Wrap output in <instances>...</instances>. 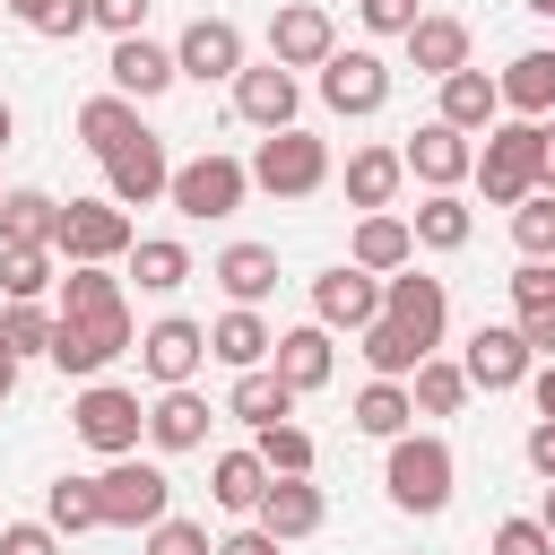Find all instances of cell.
Instances as JSON below:
<instances>
[{
  "instance_id": "obj_1",
  "label": "cell",
  "mask_w": 555,
  "mask_h": 555,
  "mask_svg": "<svg viewBox=\"0 0 555 555\" xmlns=\"http://www.w3.org/2000/svg\"><path fill=\"white\" fill-rule=\"evenodd\" d=\"M121 347H139V338H130V312H121V286H113L104 269H69V286H61V330H52V364L95 382Z\"/></svg>"
},
{
  "instance_id": "obj_2",
  "label": "cell",
  "mask_w": 555,
  "mask_h": 555,
  "mask_svg": "<svg viewBox=\"0 0 555 555\" xmlns=\"http://www.w3.org/2000/svg\"><path fill=\"white\" fill-rule=\"evenodd\" d=\"M251 182H260L269 199H312V191L330 182V147H321L312 130H269L260 156H251Z\"/></svg>"
},
{
  "instance_id": "obj_3",
  "label": "cell",
  "mask_w": 555,
  "mask_h": 555,
  "mask_svg": "<svg viewBox=\"0 0 555 555\" xmlns=\"http://www.w3.org/2000/svg\"><path fill=\"white\" fill-rule=\"evenodd\" d=\"M95 494H104V529H156V520H173V477L147 468V460H113L95 477Z\"/></svg>"
},
{
  "instance_id": "obj_4",
  "label": "cell",
  "mask_w": 555,
  "mask_h": 555,
  "mask_svg": "<svg viewBox=\"0 0 555 555\" xmlns=\"http://www.w3.org/2000/svg\"><path fill=\"white\" fill-rule=\"evenodd\" d=\"M390 503L399 512H442L451 503V451L434 434H399L390 442Z\"/></svg>"
},
{
  "instance_id": "obj_5",
  "label": "cell",
  "mask_w": 555,
  "mask_h": 555,
  "mask_svg": "<svg viewBox=\"0 0 555 555\" xmlns=\"http://www.w3.org/2000/svg\"><path fill=\"white\" fill-rule=\"evenodd\" d=\"M243 191H251V165H234V156H191V165H173V208L182 217H234L243 208Z\"/></svg>"
},
{
  "instance_id": "obj_6",
  "label": "cell",
  "mask_w": 555,
  "mask_h": 555,
  "mask_svg": "<svg viewBox=\"0 0 555 555\" xmlns=\"http://www.w3.org/2000/svg\"><path fill=\"white\" fill-rule=\"evenodd\" d=\"M477 182H486V199H494V208H520V199L538 191V121L494 130V139H486V156H477Z\"/></svg>"
},
{
  "instance_id": "obj_7",
  "label": "cell",
  "mask_w": 555,
  "mask_h": 555,
  "mask_svg": "<svg viewBox=\"0 0 555 555\" xmlns=\"http://www.w3.org/2000/svg\"><path fill=\"white\" fill-rule=\"evenodd\" d=\"M139 434H147V408H139L130 390L95 382V390L78 399V442H87V451H104V460H130V451H139Z\"/></svg>"
},
{
  "instance_id": "obj_8",
  "label": "cell",
  "mask_w": 555,
  "mask_h": 555,
  "mask_svg": "<svg viewBox=\"0 0 555 555\" xmlns=\"http://www.w3.org/2000/svg\"><path fill=\"white\" fill-rule=\"evenodd\" d=\"M52 243H61V251H69L78 269H104L113 251H130V217H121L113 199H69V208H61V234H52Z\"/></svg>"
},
{
  "instance_id": "obj_9",
  "label": "cell",
  "mask_w": 555,
  "mask_h": 555,
  "mask_svg": "<svg viewBox=\"0 0 555 555\" xmlns=\"http://www.w3.org/2000/svg\"><path fill=\"white\" fill-rule=\"evenodd\" d=\"M104 182H113V208H147V199H165V191H173L165 139H156V130H139L130 147H113V156H104Z\"/></svg>"
},
{
  "instance_id": "obj_10",
  "label": "cell",
  "mask_w": 555,
  "mask_h": 555,
  "mask_svg": "<svg viewBox=\"0 0 555 555\" xmlns=\"http://www.w3.org/2000/svg\"><path fill=\"white\" fill-rule=\"evenodd\" d=\"M199 356H208V330L182 321V312H165L156 330H139V364H147V382H165V390H191Z\"/></svg>"
},
{
  "instance_id": "obj_11",
  "label": "cell",
  "mask_w": 555,
  "mask_h": 555,
  "mask_svg": "<svg viewBox=\"0 0 555 555\" xmlns=\"http://www.w3.org/2000/svg\"><path fill=\"white\" fill-rule=\"evenodd\" d=\"M321 95H330V113H382L390 104V61L382 52H330Z\"/></svg>"
},
{
  "instance_id": "obj_12",
  "label": "cell",
  "mask_w": 555,
  "mask_h": 555,
  "mask_svg": "<svg viewBox=\"0 0 555 555\" xmlns=\"http://www.w3.org/2000/svg\"><path fill=\"white\" fill-rule=\"evenodd\" d=\"M312 312H321V330H373L382 321V286H373V269H321L312 278Z\"/></svg>"
},
{
  "instance_id": "obj_13",
  "label": "cell",
  "mask_w": 555,
  "mask_h": 555,
  "mask_svg": "<svg viewBox=\"0 0 555 555\" xmlns=\"http://www.w3.org/2000/svg\"><path fill=\"white\" fill-rule=\"evenodd\" d=\"M330 52H338V35H330V17H321L312 0H295V9L269 17V61H278V69H321Z\"/></svg>"
},
{
  "instance_id": "obj_14",
  "label": "cell",
  "mask_w": 555,
  "mask_h": 555,
  "mask_svg": "<svg viewBox=\"0 0 555 555\" xmlns=\"http://www.w3.org/2000/svg\"><path fill=\"white\" fill-rule=\"evenodd\" d=\"M173 69L199 78V87H208V78H243V35H234L225 17H191L182 43H173Z\"/></svg>"
},
{
  "instance_id": "obj_15",
  "label": "cell",
  "mask_w": 555,
  "mask_h": 555,
  "mask_svg": "<svg viewBox=\"0 0 555 555\" xmlns=\"http://www.w3.org/2000/svg\"><path fill=\"white\" fill-rule=\"evenodd\" d=\"M460 373H468L477 390H520V382L538 373V356H529V338H520V330H477V338H468V356H460Z\"/></svg>"
},
{
  "instance_id": "obj_16",
  "label": "cell",
  "mask_w": 555,
  "mask_h": 555,
  "mask_svg": "<svg viewBox=\"0 0 555 555\" xmlns=\"http://www.w3.org/2000/svg\"><path fill=\"white\" fill-rule=\"evenodd\" d=\"M442 312H451V304H442V278H390V286H382V321H399L425 356H434V338H442Z\"/></svg>"
},
{
  "instance_id": "obj_17",
  "label": "cell",
  "mask_w": 555,
  "mask_h": 555,
  "mask_svg": "<svg viewBox=\"0 0 555 555\" xmlns=\"http://www.w3.org/2000/svg\"><path fill=\"white\" fill-rule=\"evenodd\" d=\"M234 113L251 121V130H295V69H243L234 78Z\"/></svg>"
},
{
  "instance_id": "obj_18",
  "label": "cell",
  "mask_w": 555,
  "mask_h": 555,
  "mask_svg": "<svg viewBox=\"0 0 555 555\" xmlns=\"http://www.w3.org/2000/svg\"><path fill=\"white\" fill-rule=\"evenodd\" d=\"M399 156H408V173H416V182H434V191H451V182L477 165V156H468V130H451V121H425Z\"/></svg>"
},
{
  "instance_id": "obj_19",
  "label": "cell",
  "mask_w": 555,
  "mask_h": 555,
  "mask_svg": "<svg viewBox=\"0 0 555 555\" xmlns=\"http://www.w3.org/2000/svg\"><path fill=\"white\" fill-rule=\"evenodd\" d=\"M512 304H520V338H529V356H546L555 364V269L546 260H520V278H512Z\"/></svg>"
},
{
  "instance_id": "obj_20",
  "label": "cell",
  "mask_w": 555,
  "mask_h": 555,
  "mask_svg": "<svg viewBox=\"0 0 555 555\" xmlns=\"http://www.w3.org/2000/svg\"><path fill=\"white\" fill-rule=\"evenodd\" d=\"M52 234H61V199H43V191H9L0 199V243L9 251H52Z\"/></svg>"
},
{
  "instance_id": "obj_21",
  "label": "cell",
  "mask_w": 555,
  "mask_h": 555,
  "mask_svg": "<svg viewBox=\"0 0 555 555\" xmlns=\"http://www.w3.org/2000/svg\"><path fill=\"white\" fill-rule=\"evenodd\" d=\"M260 529H269V538H312V529H321V486H304V477H269V494H260Z\"/></svg>"
},
{
  "instance_id": "obj_22",
  "label": "cell",
  "mask_w": 555,
  "mask_h": 555,
  "mask_svg": "<svg viewBox=\"0 0 555 555\" xmlns=\"http://www.w3.org/2000/svg\"><path fill=\"white\" fill-rule=\"evenodd\" d=\"M408 61H416L425 78L468 69V26H460V17H416V26H408Z\"/></svg>"
},
{
  "instance_id": "obj_23",
  "label": "cell",
  "mask_w": 555,
  "mask_h": 555,
  "mask_svg": "<svg viewBox=\"0 0 555 555\" xmlns=\"http://www.w3.org/2000/svg\"><path fill=\"white\" fill-rule=\"evenodd\" d=\"M173 78H182L173 52H156L147 35H121V43H113V87H121V95H165Z\"/></svg>"
},
{
  "instance_id": "obj_24",
  "label": "cell",
  "mask_w": 555,
  "mask_h": 555,
  "mask_svg": "<svg viewBox=\"0 0 555 555\" xmlns=\"http://www.w3.org/2000/svg\"><path fill=\"white\" fill-rule=\"evenodd\" d=\"M208 356H225L234 373H260V356H278V338H269V321H260L251 304H234V312L208 330Z\"/></svg>"
},
{
  "instance_id": "obj_25",
  "label": "cell",
  "mask_w": 555,
  "mask_h": 555,
  "mask_svg": "<svg viewBox=\"0 0 555 555\" xmlns=\"http://www.w3.org/2000/svg\"><path fill=\"white\" fill-rule=\"evenodd\" d=\"M147 434H156V451H199L208 442V399L199 390H165L147 408Z\"/></svg>"
},
{
  "instance_id": "obj_26",
  "label": "cell",
  "mask_w": 555,
  "mask_h": 555,
  "mask_svg": "<svg viewBox=\"0 0 555 555\" xmlns=\"http://www.w3.org/2000/svg\"><path fill=\"white\" fill-rule=\"evenodd\" d=\"M494 113H503V87H494L486 69H451V78H442V121H451V130H486Z\"/></svg>"
},
{
  "instance_id": "obj_27",
  "label": "cell",
  "mask_w": 555,
  "mask_h": 555,
  "mask_svg": "<svg viewBox=\"0 0 555 555\" xmlns=\"http://www.w3.org/2000/svg\"><path fill=\"white\" fill-rule=\"evenodd\" d=\"M278 382H286L295 399L330 382V330H321V321H312V330H286V338H278Z\"/></svg>"
},
{
  "instance_id": "obj_28",
  "label": "cell",
  "mask_w": 555,
  "mask_h": 555,
  "mask_svg": "<svg viewBox=\"0 0 555 555\" xmlns=\"http://www.w3.org/2000/svg\"><path fill=\"white\" fill-rule=\"evenodd\" d=\"M147 121H139V104L130 95H95V104H78V139L95 147V156H113V147H130Z\"/></svg>"
},
{
  "instance_id": "obj_29",
  "label": "cell",
  "mask_w": 555,
  "mask_h": 555,
  "mask_svg": "<svg viewBox=\"0 0 555 555\" xmlns=\"http://www.w3.org/2000/svg\"><path fill=\"white\" fill-rule=\"evenodd\" d=\"M399 173H408L399 147H356V156H347V199H356V208H390Z\"/></svg>"
},
{
  "instance_id": "obj_30",
  "label": "cell",
  "mask_w": 555,
  "mask_h": 555,
  "mask_svg": "<svg viewBox=\"0 0 555 555\" xmlns=\"http://www.w3.org/2000/svg\"><path fill=\"white\" fill-rule=\"evenodd\" d=\"M494 87H503V104H512V113H529V121H538V113H555V52H520Z\"/></svg>"
},
{
  "instance_id": "obj_31",
  "label": "cell",
  "mask_w": 555,
  "mask_h": 555,
  "mask_svg": "<svg viewBox=\"0 0 555 555\" xmlns=\"http://www.w3.org/2000/svg\"><path fill=\"white\" fill-rule=\"evenodd\" d=\"M217 286H225L234 304H260V295L278 286V251H269V243H234V251L217 260Z\"/></svg>"
},
{
  "instance_id": "obj_32",
  "label": "cell",
  "mask_w": 555,
  "mask_h": 555,
  "mask_svg": "<svg viewBox=\"0 0 555 555\" xmlns=\"http://www.w3.org/2000/svg\"><path fill=\"white\" fill-rule=\"evenodd\" d=\"M408 251H416V225H399V217L356 225V269H408Z\"/></svg>"
},
{
  "instance_id": "obj_33",
  "label": "cell",
  "mask_w": 555,
  "mask_h": 555,
  "mask_svg": "<svg viewBox=\"0 0 555 555\" xmlns=\"http://www.w3.org/2000/svg\"><path fill=\"white\" fill-rule=\"evenodd\" d=\"M225 408H234V416H243V425H286V416H295V390H286V382H278V373H243V382H234V399H225Z\"/></svg>"
},
{
  "instance_id": "obj_34",
  "label": "cell",
  "mask_w": 555,
  "mask_h": 555,
  "mask_svg": "<svg viewBox=\"0 0 555 555\" xmlns=\"http://www.w3.org/2000/svg\"><path fill=\"white\" fill-rule=\"evenodd\" d=\"M408 416H416V399H408L399 382H364V390H356V425H364V434L399 442V434H408Z\"/></svg>"
},
{
  "instance_id": "obj_35",
  "label": "cell",
  "mask_w": 555,
  "mask_h": 555,
  "mask_svg": "<svg viewBox=\"0 0 555 555\" xmlns=\"http://www.w3.org/2000/svg\"><path fill=\"white\" fill-rule=\"evenodd\" d=\"M208 494H217L225 512H260V494H269V468H260V451H225Z\"/></svg>"
},
{
  "instance_id": "obj_36",
  "label": "cell",
  "mask_w": 555,
  "mask_h": 555,
  "mask_svg": "<svg viewBox=\"0 0 555 555\" xmlns=\"http://www.w3.org/2000/svg\"><path fill=\"white\" fill-rule=\"evenodd\" d=\"M43 520H52V529H104V494H95V477H61V486L43 494Z\"/></svg>"
},
{
  "instance_id": "obj_37",
  "label": "cell",
  "mask_w": 555,
  "mask_h": 555,
  "mask_svg": "<svg viewBox=\"0 0 555 555\" xmlns=\"http://www.w3.org/2000/svg\"><path fill=\"white\" fill-rule=\"evenodd\" d=\"M130 278H139V286H147V295H173V286H182V278H191V251H182V243H165V234H156V243H139V251H130Z\"/></svg>"
},
{
  "instance_id": "obj_38",
  "label": "cell",
  "mask_w": 555,
  "mask_h": 555,
  "mask_svg": "<svg viewBox=\"0 0 555 555\" xmlns=\"http://www.w3.org/2000/svg\"><path fill=\"white\" fill-rule=\"evenodd\" d=\"M364 364H373L382 382H399V373H416V364H425V347H416L399 321H373V330H364Z\"/></svg>"
},
{
  "instance_id": "obj_39",
  "label": "cell",
  "mask_w": 555,
  "mask_h": 555,
  "mask_svg": "<svg viewBox=\"0 0 555 555\" xmlns=\"http://www.w3.org/2000/svg\"><path fill=\"white\" fill-rule=\"evenodd\" d=\"M512 243H520V260H555V191H529L512 208Z\"/></svg>"
},
{
  "instance_id": "obj_40",
  "label": "cell",
  "mask_w": 555,
  "mask_h": 555,
  "mask_svg": "<svg viewBox=\"0 0 555 555\" xmlns=\"http://www.w3.org/2000/svg\"><path fill=\"white\" fill-rule=\"evenodd\" d=\"M416 243H425V251H460V243H468V208H460L451 191H434V199L416 208Z\"/></svg>"
},
{
  "instance_id": "obj_41",
  "label": "cell",
  "mask_w": 555,
  "mask_h": 555,
  "mask_svg": "<svg viewBox=\"0 0 555 555\" xmlns=\"http://www.w3.org/2000/svg\"><path fill=\"white\" fill-rule=\"evenodd\" d=\"M408 399H416L425 416H451V408L468 399V373H460V364H434V356H425V364H416V390H408Z\"/></svg>"
},
{
  "instance_id": "obj_42",
  "label": "cell",
  "mask_w": 555,
  "mask_h": 555,
  "mask_svg": "<svg viewBox=\"0 0 555 555\" xmlns=\"http://www.w3.org/2000/svg\"><path fill=\"white\" fill-rule=\"evenodd\" d=\"M260 468L269 477H304L312 468V434L304 425H260Z\"/></svg>"
},
{
  "instance_id": "obj_43",
  "label": "cell",
  "mask_w": 555,
  "mask_h": 555,
  "mask_svg": "<svg viewBox=\"0 0 555 555\" xmlns=\"http://www.w3.org/2000/svg\"><path fill=\"white\" fill-rule=\"evenodd\" d=\"M43 278H52V251H9V243H0V295L35 304V295H43Z\"/></svg>"
},
{
  "instance_id": "obj_44",
  "label": "cell",
  "mask_w": 555,
  "mask_h": 555,
  "mask_svg": "<svg viewBox=\"0 0 555 555\" xmlns=\"http://www.w3.org/2000/svg\"><path fill=\"white\" fill-rule=\"evenodd\" d=\"M52 330H61V321H52V312H35V304H9V312H0V338H9L17 356H35V347L52 356Z\"/></svg>"
},
{
  "instance_id": "obj_45",
  "label": "cell",
  "mask_w": 555,
  "mask_h": 555,
  "mask_svg": "<svg viewBox=\"0 0 555 555\" xmlns=\"http://www.w3.org/2000/svg\"><path fill=\"white\" fill-rule=\"evenodd\" d=\"M147 555H217V546H208L199 520H156V529H147Z\"/></svg>"
},
{
  "instance_id": "obj_46",
  "label": "cell",
  "mask_w": 555,
  "mask_h": 555,
  "mask_svg": "<svg viewBox=\"0 0 555 555\" xmlns=\"http://www.w3.org/2000/svg\"><path fill=\"white\" fill-rule=\"evenodd\" d=\"M26 26H35V35H78V26H95V9H87V0H43Z\"/></svg>"
},
{
  "instance_id": "obj_47",
  "label": "cell",
  "mask_w": 555,
  "mask_h": 555,
  "mask_svg": "<svg viewBox=\"0 0 555 555\" xmlns=\"http://www.w3.org/2000/svg\"><path fill=\"white\" fill-rule=\"evenodd\" d=\"M494 555H555V538H546V520H503Z\"/></svg>"
},
{
  "instance_id": "obj_48",
  "label": "cell",
  "mask_w": 555,
  "mask_h": 555,
  "mask_svg": "<svg viewBox=\"0 0 555 555\" xmlns=\"http://www.w3.org/2000/svg\"><path fill=\"white\" fill-rule=\"evenodd\" d=\"M52 538H61L52 520H9L0 529V555H52Z\"/></svg>"
},
{
  "instance_id": "obj_49",
  "label": "cell",
  "mask_w": 555,
  "mask_h": 555,
  "mask_svg": "<svg viewBox=\"0 0 555 555\" xmlns=\"http://www.w3.org/2000/svg\"><path fill=\"white\" fill-rule=\"evenodd\" d=\"M356 9H364L373 35H408V26H416V0H356Z\"/></svg>"
},
{
  "instance_id": "obj_50",
  "label": "cell",
  "mask_w": 555,
  "mask_h": 555,
  "mask_svg": "<svg viewBox=\"0 0 555 555\" xmlns=\"http://www.w3.org/2000/svg\"><path fill=\"white\" fill-rule=\"evenodd\" d=\"M95 9V26H113V35H139V17H147V0H87Z\"/></svg>"
},
{
  "instance_id": "obj_51",
  "label": "cell",
  "mask_w": 555,
  "mask_h": 555,
  "mask_svg": "<svg viewBox=\"0 0 555 555\" xmlns=\"http://www.w3.org/2000/svg\"><path fill=\"white\" fill-rule=\"evenodd\" d=\"M529 468H538V477H546V486H555V425H546V416H538V425H529Z\"/></svg>"
},
{
  "instance_id": "obj_52",
  "label": "cell",
  "mask_w": 555,
  "mask_h": 555,
  "mask_svg": "<svg viewBox=\"0 0 555 555\" xmlns=\"http://www.w3.org/2000/svg\"><path fill=\"white\" fill-rule=\"evenodd\" d=\"M286 538H269V529H234V538H217V555H278Z\"/></svg>"
},
{
  "instance_id": "obj_53",
  "label": "cell",
  "mask_w": 555,
  "mask_h": 555,
  "mask_svg": "<svg viewBox=\"0 0 555 555\" xmlns=\"http://www.w3.org/2000/svg\"><path fill=\"white\" fill-rule=\"evenodd\" d=\"M538 182L555 191V121H538Z\"/></svg>"
},
{
  "instance_id": "obj_54",
  "label": "cell",
  "mask_w": 555,
  "mask_h": 555,
  "mask_svg": "<svg viewBox=\"0 0 555 555\" xmlns=\"http://www.w3.org/2000/svg\"><path fill=\"white\" fill-rule=\"evenodd\" d=\"M529 390H538V416L555 425V364H538V373H529Z\"/></svg>"
},
{
  "instance_id": "obj_55",
  "label": "cell",
  "mask_w": 555,
  "mask_h": 555,
  "mask_svg": "<svg viewBox=\"0 0 555 555\" xmlns=\"http://www.w3.org/2000/svg\"><path fill=\"white\" fill-rule=\"evenodd\" d=\"M9 390H17V347L0 338V399H9Z\"/></svg>"
},
{
  "instance_id": "obj_56",
  "label": "cell",
  "mask_w": 555,
  "mask_h": 555,
  "mask_svg": "<svg viewBox=\"0 0 555 555\" xmlns=\"http://www.w3.org/2000/svg\"><path fill=\"white\" fill-rule=\"evenodd\" d=\"M546 538H555V486H546Z\"/></svg>"
},
{
  "instance_id": "obj_57",
  "label": "cell",
  "mask_w": 555,
  "mask_h": 555,
  "mask_svg": "<svg viewBox=\"0 0 555 555\" xmlns=\"http://www.w3.org/2000/svg\"><path fill=\"white\" fill-rule=\"evenodd\" d=\"M529 9H538V17H555V0H529Z\"/></svg>"
},
{
  "instance_id": "obj_58",
  "label": "cell",
  "mask_w": 555,
  "mask_h": 555,
  "mask_svg": "<svg viewBox=\"0 0 555 555\" xmlns=\"http://www.w3.org/2000/svg\"><path fill=\"white\" fill-rule=\"evenodd\" d=\"M0 147H9V104H0Z\"/></svg>"
},
{
  "instance_id": "obj_59",
  "label": "cell",
  "mask_w": 555,
  "mask_h": 555,
  "mask_svg": "<svg viewBox=\"0 0 555 555\" xmlns=\"http://www.w3.org/2000/svg\"><path fill=\"white\" fill-rule=\"evenodd\" d=\"M0 199H9V191H0Z\"/></svg>"
}]
</instances>
